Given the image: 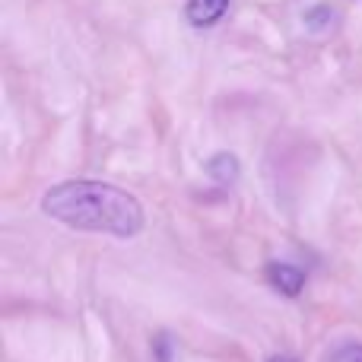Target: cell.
Segmentation results:
<instances>
[{
    "mask_svg": "<svg viewBox=\"0 0 362 362\" xmlns=\"http://www.w3.org/2000/svg\"><path fill=\"white\" fill-rule=\"evenodd\" d=\"M45 216L80 232L134 238L144 229V206L134 194L105 181H64L42 197Z\"/></svg>",
    "mask_w": 362,
    "mask_h": 362,
    "instance_id": "obj_1",
    "label": "cell"
},
{
    "mask_svg": "<svg viewBox=\"0 0 362 362\" xmlns=\"http://www.w3.org/2000/svg\"><path fill=\"white\" fill-rule=\"evenodd\" d=\"M267 280H270V286H274L276 293H283V296H289V299H296V296L305 289V270L296 267V264L270 261V264H267Z\"/></svg>",
    "mask_w": 362,
    "mask_h": 362,
    "instance_id": "obj_2",
    "label": "cell"
},
{
    "mask_svg": "<svg viewBox=\"0 0 362 362\" xmlns=\"http://www.w3.org/2000/svg\"><path fill=\"white\" fill-rule=\"evenodd\" d=\"M229 10V0H187V23L197 25V29H210Z\"/></svg>",
    "mask_w": 362,
    "mask_h": 362,
    "instance_id": "obj_3",
    "label": "cell"
},
{
    "mask_svg": "<svg viewBox=\"0 0 362 362\" xmlns=\"http://www.w3.org/2000/svg\"><path fill=\"white\" fill-rule=\"evenodd\" d=\"M238 159L232 156V153H213L210 159H206V175H210L216 185H223V187H229V185H235L238 181Z\"/></svg>",
    "mask_w": 362,
    "mask_h": 362,
    "instance_id": "obj_4",
    "label": "cell"
},
{
    "mask_svg": "<svg viewBox=\"0 0 362 362\" xmlns=\"http://www.w3.org/2000/svg\"><path fill=\"white\" fill-rule=\"evenodd\" d=\"M334 362H362V344H346L334 353Z\"/></svg>",
    "mask_w": 362,
    "mask_h": 362,
    "instance_id": "obj_5",
    "label": "cell"
},
{
    "mask_svg": "<svg viewBox=\"0 0 362 362\" xmlns=\"http://www.w3.org/2000/svg\"><path fill=\"white\" fill-rule=\"evenodd\" d=\"M153 353H156V362H172V340L165 334H159L153 340Z\"/></svg>",
    "mask_w": 362,
    "mask_h": 362,
    "instance_id": "obj_6",
    "label": "cell"
},
{
    "mask_svg": "<svg viewBox=\"0 0 362 362\" xmlns=\"http://www.w3.org/2000/svg\"><path fill=\"white\" fill-rule=\"evenodd\" d=\"M270 362H296V359L286 356V353H276V356H270Z\"/></svg>",
    "mask_w": 362,
    "mask_h": 362,
    "instance_id": "obj_7",
    "label": "cell"
}]
</instances>
